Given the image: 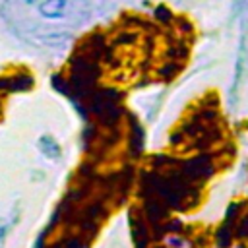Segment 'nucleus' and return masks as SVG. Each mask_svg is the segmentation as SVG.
<instances>
[{
    "label": "nucleus",
    "instance_id": "nucleus-1",
    "mask_svg": "<svg viewBox=\"0 0 248 248\" xmlns=\"http://www.w3.org/2000/svg\"><path fill=\"white\" fill-rule=\"evenodd\" d=\"M70 10V0H45L39 4V12L46 19H62Z\"/></svg>",
    "mask_w": 248,
    "mask_h": 248
},
{
    "label": "nucleus",
    "instance_id": "nucleus-2",
    "mask_svg": "<svg viewBox=\"0 0 248 248\" xmlns=\"http://www.w3.org/2000/svg\"><path fill=\"white\" fill-rule=\"evenodd\" d=\"M6 229H8V225L6 223H0V244H2V238L6 234Z\"/></svg>",
    "mask_w": 248,
    "mask_h": 248
}]
</instances>
